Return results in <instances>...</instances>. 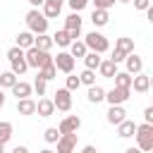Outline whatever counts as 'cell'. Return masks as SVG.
Segmentation results:
<instances>
[{"instance_id":"cell-1","label":"cell","mask_w":153,"mask_h":153,"mask_svg":"<svg viewBox=\"0 0 153 153\" xmlns=\"http://www.w3.org/2000/svg\"><path fill=\"white\" fill-rule=\"evenodd\" d=\"M134 136H136V148L141 153L153 151V124H146V122L143 124H136Z\"/></svg>"},{"instance_id":"cell-2","label":"cell","mask_w":153,"mask_h":153,"mask_svg":"<svg viewBox=\"0 0 153 153\" xmlns=\"http://www.w3.org/2000/svg\"><path fill=\"white\" fill-rule=\"evenodd\" d=\"M24 19H26V26H29V31H31L33 36L48 31V19L43 17V12H38V10H29Z\"/></svg>"},{"instance_id":"cell-3","label":"cell","mask_w":153,"mask_h":153,"mask_svg":"<svg viewBox=\"0 0 153 153\" xmlns=\"http://www.w3.org/2000/svg\"><path fill=\"white\" fill-rule=\"evenodd\" d=\"M84 45L91 50V53H105L108 48H110V43H108V38L100 33V31H88L86 36H84Z\"/></svg>"},{"instance_id":"cell-4","label":"cell","mask_w":153,"mask_h":153,"mask_svg":"<svg viewBox=\"0 0 153 153\" xmlns=\"http://www.w3.org/2000/svg\"><path fill=\"white\" fill-rule=\"evenodd\" d=\"M24 60H26V65H29V67L41 69L43 65L53 62V55H50V53H43V50H38V48H33V45H31V48L24 53Z\"/></svg>"},{"instance_id":"cell-5","label":"cell","mask_w":153,"mask_h":153,"mask_svg":"<svg viewBox=\"0 0 153 153\" xmlns=\"http://www.w3.org/2000/svg\"><path fill=\"white\" fill-rule=\"evenodd\" d=\"M65 31L69 33L72 41H76V38L81 36V17H79V12L67 14V19H65Z\"/></svg>"},{"instance_id":"cell-6","label":"cell","mask_w":153,"mask_h":153,"mask_svg":"<svg viewBox=\"0 0 153 153\" xmlns=\"http://www.w3.org/2000/svg\"><path fill=\"white\" fill-rule=\"evenodd\" d=\"M53 105H55V110L69 112L72 110V93L67 88H57L55 91V98H53Z\"/></svg>"},{"instance_id":"cell-7","label":"cell","mask_w":153,"mask_h":153,"mask_svg":"<svg viewBox=\"0 0 153 153\" xmlns=\"http://www.w3.org/2000/svg\"><path fill=\"white\" fill-rule=\"evenodd\" d=\"M53 65L57 72H65V74L74 72V57L69 53H57V57H53Z\"/></svg>"},{"instance_id":"cell-8","label":"cell","mask_w":153,"mask_h":153,"mask_svg":"<svg viewBox=\"0 0 153 153\" xmlns=\"http://www.w3.org/2000/svg\"><path fill=\"white\" fill-rule=\"evenodd\" d=\"M129 93H131V88H110V91H105V100L110 103V105H122V103H127L129 100Z\"/></svg>"},{"instance_id":"cell-9","label":"cell","mask_w":153,"mask_h":153,"mask_svg":"<svg viewBox=\"0 0 153 153\" xmlns=\"http://www.w3.org/2000/svg\"><path fill=\"white\" fill-rule=\"evenodd\" d=\"M76 141H79V134H60V139L55 141L57 143V153H74Z\"/></svg>"},{"instance_id":"cell-10","label":"cell","mask_w":153,"mask_h":153,"mask_svg":"<svg viewBox=\"0 0 153 153\" xmlns=\"http://www.w3.org/2000/svg\"><path fill=\"white\" fill-rule=\"evenodd\" d=\"M79 127H81V117H79V115H69V117H65V120L57 124V131H60V134H76Z\"/></svg>"},{"instance_id":"cell-11","label":"cell","mask_w":153,"mask_h":153,"mask_svg":"<svg viewBox=\"0 0 153 153\" xmlns=\"http://www.w3.org/2000/svg\"><path fill=\"white\" fill-rule=\"evenodd\" d=\"M124 65H127V74H131V76H136L139 72H143V60L136 53H129L124 57Z\"/></svg>"},{"instance_id":"cell-12","label":"cell","mask_w":153,"mask_h":153,"mask_svg":"<svg viewBox=\"0 0 153 153\" xmlns=\"http://www.w3.org/2000/svg\"><path fill=\"white\" fill-rule=\"evenodd\" d=\"M131 88H134L136 93H146V91L151 88V76H148L146 72H139L136 76H131Z\"/></svg>"},{"instance_id":"cell-13","label":"cell","mask_w":153,"mask_h":153,"mask_svg":"<svg viewBox=\"0 0 153 153\" xmlns=\"http://www.w3.org/2000/svg\"><path fill=\"white\" fill-rule=\"evenodd\" d=\"M62 2L65 0H43V17L45 19H55L62 12Z\"/></svg>"},{"instance_id":"cell-14","label":"cell","mask_w":153,"mask_h":153,"mask_svg":"<svg viewBox=\"0 0 153 153\" xmlns=\"http://www.w3.org/2000/svg\"><path fill=\"white\" fill-rule=\"evenodd\" d=\"M98 72H100V76H103V79H112V76L117 74V65H115L110 57H108V60H100Z\"/></svg>"},{"instance_id":"cell-15","label":"cell","mask_w":153,"mask_h":153,"mask_svg":"<svg viewBox=\"0 0 153 153\" xmlns=\"http://www.w3.org/2000/svg\"><path fill=\"white\" fill-rule=\"evenodd\" d=\"M124 120H127L124 108H122V105H110V110H108V122H110V124H120V122H124Z\"/></svg>"},{"instance_id":"cell-16","label":"cell","mask_w":153,"mask_h":153,"mask_svg":"<svg viewBox=\"0 0 153 153\" xmlns=\"http://www.w3.org/2000/svg\"><path fill=\"white\" fill-rule=\"evenodd\" d=\"M33 48H38V50H43V53H50V48H53V36H48V33L33 36Z\"/></svg>"},{"instance_id":"cell-17","label":"cell","mask_w":153,"mask_h":153,"mask_svg":"<svg viewBox=\"0 0 153 153\" xmlns=\"http://www.w3.org/2000/svg\"><path fill=\"white\" fill-rule=\"evenodd\" d=\"M86 98H88V103L98 105L100 100H105V88H103V86H98V84H93V86H88V93H86Z\"/></svg>"},{"instance_id":"cell-18","label":"cell","mask_w":153,"mask_h":153,"mask_svg":"<svg viewBox=\"0 0 153 153\" xmlns=\"http://www.w3.org/2000/svg\"><path fill=\"white\" fill-rule=\"evenodd\" d=\"M36 112H38L41 117H50V115L55 112L53 100H50V98H38V103H36Z\"/></svg>"},{"instance_id":"cell-19","label":"cell","mask_w":153,"mask_h":153,"mask_svg":"<svg viewBox=\"0 0 153 153\" xmlns=\"http://www.w3.org/2000/svg\"><path fill=\"white\" fill-rule=\"evenodd\" d=\"M17 112L19 115H36V100H31V98L17 100Z\"/></svg>"},{"instance_id":"cell-20","label":"cell","mask_w":153,"mask_h":153,"mask_svg":"<svg viewBox=\"0 0 153 153\" xmlns=\"http://www.w3.org/2000/svg\"><path fill=\"white\" fill-rule=\"evenodd\" d=\"M134 131H136V122H131V120H124V122H120V124H117V134H120L122 139L134 136Z\"/></svg>"},{"instance_id":"cell-21","label":"cell","mask_w":153,"mask_h":153,"mask_svg":"<svg viewBox=\"0 0 153 153\" xmlns=\"http://www.w3.org/2000/svg\"><path fill=\"white\" fill-rule=\"evenodd\" d=\"M31 45H33V33H31V31H19V33H17V48L29 50Z\"/></svg>"},{"instance_id":"cell-22","label":"cell","mask_w":153,"mask_h":153,"mask_svg":"<svg viewBox=\"0 0 153 153\" xmlns=\"http://www.w3.org/2000/svg\"><path fill=\"white\" fill-rule=\"evenodd\" d=\"M12 93L17 96V100L29 98V96H31V84H26V81H17V84L12 86Z\"/></svg>"},{"instance_id":"cell-23","label":"cell","mask_w":153,"mask_h":153,"mask_svg":"<svg viewBox=\"0 0 153 153\" xmlns=\"http://www.w3.org/2000/svg\"><path fill=\"white\" fill-rule=\"evenodd\" d=\"M91 22H93V26H105L110 22V14L105 10H93L91 12Z\"/></svg>"},{"instance_id":"cell-24","label":"cell","mask_w":153,"mask_h":153,"mask_svg":"<svg viewBox=\"0 0 153 153\" xmlns=\"http://www.w3.org/2000/svg\"><path fill=\"white\" fill-rule=\"evenodd\" d=\"M86 53H88V48L84 45V41H72V43H69V55H72L74 60H76V57H84Z\"/></svg>"},{"instance_id":"cell-25","label":"cell","mask_w":153,"mask_h":153,"mask_svg":"<svg viewBox=\"0 0 153 153\" xmlns=\"http://www.w3.org/2000/svg\"><path fill=\"white\" fill-rule=\"evenodd\" d=\"M55 76H57V69H55L53 62H48V65H43V67L38 69V79H43V81H50V79H55Z\"/></svg>"},{"instance_id":"cell-26","label":"cell","mask_w":153,"mask_h":153,"mask_svg":"<svg viewBox=\"0 0 153 153\" xmlns=\"http://www.w3.org/2000/svg\"><path fill=\"white\" fill-rule=\"evenodd\" d=\"M72 43V38H69V33L65 31V29H60V31H55V36H53V45H60V48H67Z\"/></svg>"},{"instance_id":"cell-27","label":"cell","mask_w":153,"mask_h":153,"mask_svg":"<svg viewBox=\"0 0 153 153\" xmlns=\"http://www.w3.org/2000/svg\"><path fill=\"white\" fill-rule=\"evenodd\" d=\"M112 79H115V86H117V88H131V74H127V72H117Z\"/></svg>"},{"instance_id":"cell-28","label":"cell","mask_w":153,"mask_h":153,"mask_svg":"<svg viewBox=\"0 0 153 153\" xmlns=\"http://www.w3.org/2000/svg\"><path fill=\"white\" fill-rule=\"evenodd\" d=\"M115 48L129 55V53H134V38H127V36H122V38H117V43H115Z\"/></svg>"},{"instance_id":"cell-29","label":"cell","mask_w":153,"mask_h":153,"mask_svg":"<svg viewBox=\"0 0 153 153\" xmlns=\"http://www.w3.org/2000/svg\"><path fill=\"white\" fill-rule=\"evenodd\" d=\"M17 81H19L17 74H12V72H0V86H2V88H12Z\"/></svg>"},{"instance_id":"cell-30","label":"cell","mask_w":153,"mask_h":153,"mask_svg":"<svg viewBox=\"0 0 153 153\" xmlns=\"http://www.w3.org/2000/svg\"><path fill=\"white\" fill-rule=\"evenodd\" d=\"M84 65H86V69H98V65H100V55L98 53H86L84 55Z\"/></svg>"},{"instance_id":"cell-31","label":"cell","mask_w":153,"mask_h":153,"mask_svg":"<svg viewBox=\"0 0 153 153\" xmlns=\"http://www.w3.org/2000/svg\"><path fill=\"white\" fill-rule=\"evenodd\" d=\"M10 65H12V69H10V72H12V74H17V76H22V74L29 69V65H26V60H24V57H19V60H12Z\"/></svg>"},{"instance_id":"cell-32","label":"cell","mask_w":153,"mask_h":153,"mask_svg":"<svg viewBox=\"0 0 153 153\" xmlns=\"http://www.w3.org/2000/svg\"><path fill=\"white\" fill-rule=\"evenodd\" d=\"M79 84L93 86V84H96V72H93V69H84V72L79 74Z\"/></svg>"},{"instance_id":"cell-33","label":"cell","mask_w":153,"mask_h":153,"mask_svg":"<svg viewBox=\"0 0 153 153\" xmlns=\"http://www.w3.org/2000/svg\"><path fill=\"white\" fill-rule=\"evenodd\" d=\"M12 139V124L10 122H0V143H7Z\"/></svg>"},{"instance_id":"cell-34","label":"cell","mask_w":153,"mask_h":153,"mask_svg":"<svg viewBox=\"0 0 153 153\" xmlns=\"http://www.w3.org/2000/svg\"><path fill=\"white\" fill-rule=\"evenodd\" d=\"M43 139H45L48 143H55V141L60 139V131H57V127H48V129L43 131Z\"/></svg>"},{"instance_id":"cell-35","label":"cell","mask_w":153,"mask_h":153,"mask_svg":"<svg viewBox=\"0 0 153 153\" xmlns=\"http://www.w3.org/2000/svg\"><path fill=\"white\" fill-rule=\"evenodd\" d=\"M79 86H81V84H79V76H76V74H74V72H72V74H69V76H67V84H65V88H67V91H69V93H72V91H76V88H79Z\"/></svg>"},{"instance_id":"cell-36","label":"cell","mask_w":153,"mask_h":153,"mask_svg":"<svg viewBox=\"0 0 153 153\" xmlns=\"http://www.w3.org/2000/svg\"><path fill=\"white\" fill-rule=\"evenodd\" d=\"M31 88H36V93H38V96H45L48 81H43V79H38V76H36V81H33V86H31Z\"/></svg>"},{"instance_id":"cell-37","label":"cell","mask_w":153,"mask_h":153,"mask_svg":"<svg viewBox=\"0 0 153 153\" xmlns=\"http://www.w3.org/2000/svg\"><path fill=\"white\" fill-rule=\"evenodd\" d=\"M93 5H96L93 10H105L108 12L110 7H115V0H93Z\"/></svg>"},{"instance_id":"cell-38","label":"cell","mask_w":153,"mask_h":153,"mask_svg":"<svg viewBox=\"0 0 153 153\" xmlns=\"http://www.w3.org/2000/svg\"><path fill=\"white\" fill-rule=\"evenodd\" d=\"M19 57H24V50H22V48L14 45V48L7 50V60H10V62H12V60H19Z\"/></svg>"},{"instance_id":"cell-39","label":"cell","mask_w":153,"mask_h":153,"mask_svg":"<svg viewBox=\"0 0 153 153\" xmlns=\"http://www.w3.org/2000/svg\"><path fill=\"white\" fill-rule=\"evenodd\" d=\"M69 2V7H72V12H81L86 5H88V0H67Z\"/></svg>"},{"instance_id":"cell-40","label":"cell","mask_w":153,"mask_h":153,"mask_svg":"<svg viewBox=\"0 0 153 153\" xmlns=\"http://www.w3.org/2000/svg\"><path fill=\"white\" fill-rule=\"evenodd\" d=\"M124 57H127V53H122V50H117V48H115V50H112V57H110V60H112L115 65H120V62H124Z\"/></svg>"},{"instance_id":"cell-41","label":"cell","mask_w":153,"mask_h":153,"mask_svg":"<svg viewBox=\"0 0 153 153\" xmlns=\"http://www.w3.org/2000/svg\"><path fill=\"white\" fill-rule=\"evenodd\" d=\"M134 7H136L139 12H146V10L151 7V0H134Z\"/></svg>"},{"instance_id":"cell-42","label":"cell","mask_w":153,"mask_h":153,"mask_svg":"<svg viewBox=\"0 0 153 153\" xmlns=\"http://www.w3.org/2000/svg\"><path fill=\"white\" fill-rule=\"evenodd\" d=\"M143 122H146V124H153V105H148V108L143 110Z\"/></svg>"},{"instance_id":"cell-43","label":"cell","mask_w":153,"mask_h":153,"mask_svg":"<svg viewBox=\"0 0 153 153\" xmlns=\"http://www.w3.org/2000/svg\"><path fill=\"white\" fill-rule=\"evenodd\" d=\"M81 153H98V151H96V146H84Z\"/></svg>"},{"instance_id":"cell-44","label":"cell","mask_w":153,"mask_h":153,"mask_svg":"<svg viewBox=\"0 0 153 153\" xmlns=\"http://www.w3.org/2000/svg\"><path fill=\"white\" fill-rule=\"evenodd\" d=\"M12 153H29V148H26V146H14Z\"/></svg>"},{"instance_id":"cell-45","label":"cell","mask_w":153,"mask_h":153,"mask_svg":"<svg viewBox=\"0 0 153 153\" xmlns=\"http://www.w3.org/2000/svg\"><path fill=\"white\" fill-rule=\"evenodd\" d=\"M124 153H141V151H139V148H136V146H131V148H127V151H124Z\"/></svg>"},{"instance_id":"cell-46","label":"cell","mask_w":153,"mask_h":153,"mask_svg":"<svg viewBox=\"0 0 153 153\" xmlns=\"http://www.w3.org/2000/svg\"><path fill=\"white\" fill-rule=\"evenodd\" d=\"M2 105H5V93H2V88H0V110H2Z\"/></svg>"},{"instance_id":"cell-47","label":"cell","mask_w":153,"mask_h":153,"mask_svg":"<svg viewBox=\"0 0 153 153\" xmlns=\"http://www.w3.org/2000/svg\"><path fill=\"white\" fill-rule=\"evenodd\" d=\"M29 2H31V5H33V10H36V7H38V5H43V0H29Z\"/></svg>"},{"instance_id":"cell-48","label":"cell","mask_w":153,"mask_h":153,"mask_svg":"<svg viewBox=\"0 0 153 153\" xmlns=\"http://www.w3.org/2000/svg\"><path fill=\"white\" fill-rule=\"evenodd\" d=\"M38 153H53V151H50V148H43V151H38Z\"/></svg>"},{"instance_id":"cell-49","label":"cell","mask_w":153,"mask_h":153,"mask_svg":"<svg viewBox=\"0 0 153 153\" xmlns=\"http://www.w3.org/2000/svg\"><path fill=\"white\" fill-rule=\"evenodd\" d=\"M2 151H5V143H0V153H2Z\"/></svg>"},{"instance_id":"cell-50","label":"cell","mask_w":153,"mask_h":153,"mask_svg":"<svg viewBox=\"0 0 153 153\" xmlns=\"http://www.w3.org/2000/svg\"><path fill=\"white\" fill-rule=\"evenodd\" d=\"M117 2H131V0H117Z\"/></svg>"},{"instance_id":"cell-51","label":"cell","mask_w":153,"mask_h":153,"mask_svg":"<svg viewBox=\"0 0 153 153\" xmlns=\"http://www.w3.org/2000/svg\"><path fill=\"white\" fill-rule=\"evenodd\" d=\"M2 153H5V151H2Z\"/></svg>"}]
</instances>
